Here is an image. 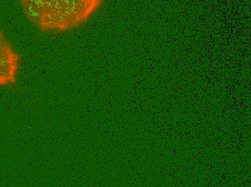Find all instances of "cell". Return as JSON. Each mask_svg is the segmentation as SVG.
<instances>
[{
  "label": "cell",
  "instance_id": "cell-2",
  "mask_svg": "<svg viewBox=\"0 0 251 187\" xmlns=\"http://www.w3.org/2000/svg\"><path fill=\"white\" fill-rule=\"evenodd\" d=\"M20 60L19 55L4 33L0 31V86L16 82Z\"/></svg>",
  "mask_w": 251,
  "mask_h": 187
},
{
  "label": "cell",
  "instance_id": "cell-1",
  "mask_svg": "<svg viewBox=\"0 0 251 187\" xmlns=\"http://www.w3.org/2000/svg\"><path fill=\"white\" fill-rule=\"evenodd\" d=\"M102 0H20L25 18L44 31L76 28L97 11Z\"/></svg>",
  "mask_w": 251,
  "mask_h": 187
}]
</instances>
